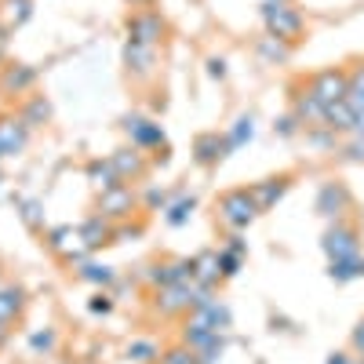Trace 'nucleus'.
Returning <instances> with one entry per match:
<instances>
[{
  "label": "nucleus",
  "instance_id": "obj_14",
  "mask_svg": "<svg viewBox=\"0 0 364 364\" xmlns=\"http://www.w3.org/2000/svg\"><path fill=\"white\" fill-rule=\"evenodd\" d=\"M124 132L132 135V142L135 146H164V132H161V124H154V120H146V117H128L124 120Z\"/></svg>",
  "mask_w": 364,
  "mask_h": 364
},
{
  "label": "nucleus",
  "instance_id": "obj_22",
  "mask_svg": "<svg viewBox=\"0 0 364 364\" xmlns=\"http://www.w3.org/2000/svg\"><path fill=\"white\" fill-rule=\"evenodd\" d=\"M22 306H26V295H22V288H0V321L4 324H11L18 314H22Z\"/></svg>",
  "mask_w": 364,
  "mask_h": 364
},
{
  "label": "nucleus",
  "instance_id": "obj_35",
  "mask_svg": "<svg viewBox=\"0 0 364 364\" xmlns=\"http://www.w3.org/2000/svg\"><path fill=\"white\" fill-rule=\"evenodd\" d=\"M240 252H233V248H226V252H219V269H223V277H237V269H240Z\"/></svg>",
  "mask_w": 364,
  "mask_h": 364
},
{
  "label": "nucleus",
  "instance_id": "obj_32",
  "mask_svg": "<svg viewBox=\"0 0 364 364\" xmlns=\"http://www.w3.org/2000/svg\"><path fill=\"white\" fill-rule=\"evenodd\" d=\"M128 357L139 360V364H149V360L161 357V350H157V343H149V339H135V343L128 346Z\"/></svg>",
  "mask_w": 364,
  "mask_h": 364
},
{
  "label": "nucleus",
  "instance_id": "obj_1",
  "mask_svg": "<svg viewBox=\"0 0 364 364\" xmlns=\"http://www.w3.org/2000/svg\"><path fill=\"white\" fill-rule=\"evenodd\" d=\"M262 22L269 29V37H277L284 44H295V41H302V33H306L302 15L295 8H288L284 0H269V4H262Z\"/></svg>",
  "mask_w": 364,
  "mask_h": 364
},
{
  "label": "nucleus",
  "instance_id": "obj_42",
  "mask_svg": "<svg viewBox=\"0 0 364 364\" xmlns=\"http://www.w3.org/2000/svg\"><path fill=\"white\" fill-rule=\"evenodd\" d=\"M350 343H353V350H357V353H364V321L353 328V339H350Z\"/></svg>",
  "mask_w": 364,
  "mask_h": 364
},
{
  "label": "nucleus",
  "instance_id": "obj_33",
  "mask_svg": "<svg viewBox=\"0 0 364 364\" xmlns=\"http://www.w3.org/2000/svg\"><path fill=\"white\" fill-rule=\"evenodd\" d=\"M193 208H197V200L193 197H182V200H175L171 208H168V223L171 226H182L190 215H193Z\"/></svg>",
  "mask_w": 364,
  "mask_h": 364
},
{
  "label": "nucleus",
  "instance_id": "obj_23",
  "mask_svg": "<svg viewBox=\"0 0 364 364\" xmlns=\"http://www.w3.org/2000/svg\"><path fill=\"white\" fill-rule=\"evenodd\" d=\"M87 178H91V186H95L99 193H106V190H113V186H117V182H120L109 161H91V164H87Z\"/></svg>",
  "mask_w": 364,
  "mask_h": 364
},
{
  "label": "nucleus",
  "instance_id": "obj_31",
  "mask_svg": "<svg viewBox=\"0 0 364 364\" xmlns=\"http://www.w3.org/2000/svg\"><path fill=\"white\" fill-rule=\"evenodd\" d=\"M252 135H255V120L252 117H240L237 124H233V132L226 135V142H230V149H237V146H245Z\"/></svg>",
  "mask_w": 364,
  "mask_h": 364
},
{
  "label": "nucleus",
  "instance_id": "obj_10",
  "mask_svg": "<svg viewBox=\"0 0 364 364\" xmlns=\"http://www.w3.org/2000/svg\"><path fill=\"white\" fill-rule=\"evenodd\" d=\"M223 336V331H215V328H211V321L204 317V310H193V317L186 321V328H182V343H186L190 350H204L208 343H215Z\"/></svg>",
  "mask_w": 364,
  "mask_h": 364
},
{
  "label": "nucleus",
  "instance_id": "obj_26",
  "mask_svg": "<svg viewBox=\"0 0 364 364\" xmlns=\"http://www.w3.org/2000/svg\"><path fill=\"white\" fill-rule=\"evenodd\" d=\"M77 277L87 281V284H109V281H113V269H109V266H99V262H80Z\"/></svg>",
  "mask_w": 364,
  "mask_h": 364
},
{
  "label": "nucleus",
  "instance_id": "obj_30",
  "mask_svg": "<svg viewBox=\"0 0 364 364\" xmlns=\"http://www.w3.org/2000/svg\"><path fill=\"white\" fill-rule=\"evenodd\" d=\"M157 364H200V360H197V350H190L186 343H182V346L164 350V353L157 357Z\"/></svg>",
  "mask_w": 364,
  "mask_h": 364
},
{
  "label": "nucleus",
  "instance_id": "obj_8",
  "mask_svg": "<svg viewBox=\"0 0 364 364\" xmlns=\"http://www.w3.org/2000/svg\"><path fill=\"white\" fill-rule=\"evenodd\" d=\"M157 288H168V284H190L193 281V259H175V262H157L154 269L146 273Z\"/></svg>",
  "mask_w": 364,
  "mask_h": 364
},
{
  "label": "nucleus",
  "instance_id": "obj_37",
  "mask_svg": "<svg viewBox=\"0 0 364 364\" xmlns=\"http://www.w3.org/2000/svg\"><path fill=\"white\" fill-rule=\"evenodd\" d=\"M223 350H226V339L219 336L215 343H208V346H204V350L197 353V360H200V364H215V360L223 357Z\"/></svg>",
  "mask_w": 364,
  "mask_h": 364
},
{
  "label": "nucleus",
  "instance_id": "obj_19",
  "mask_svg": "<svg viewBox=\"0 0 364 364\" xmlns=\"http://www.w3.org/2000/svg\"><path fill=\"white\" fill-rule=\"evenodd\" d=\"M219 277H223V269H219V252L208 248V252L193 255V281H197V284H208V288H211Z\"/></svg>",
  "mask_w": 364,
  "mask_h": 364
},
{
  "label": "nucleus",
  "instance_id": "obj_20",
  "mask_svg": "<svg viewBox=\"0 0 364 364\" xmlns=\"http://www.w3.org/2000/svg\"><path fill=\"white\" fill-rule=\"evenodd\" d=\"M109 164H113V171H117V178H120V182L139 178V175L146 171L142 157H139V154H132V149H117V154L109 157Z\"/></svg>",
  "mask_w": 364,
  "mask_h": 364
},
{
  "label": "nucleus",
  "instance_id": "obj_44",
  "mask_svg": "<svg viewBox=\"0 0 364 364\" xmlns=\"http://www.w3.org/2000/svg\"><path fill=\"white\" fill-rule=\"evenodd\" d=\"M328 364H353V360H350V353H331Z\"/></svg>",
  "mask_w": 364,
  "mask_h": 364
},
{
  "label": "nucleus",
  "instance_id": "obj_39",
  "mask_svg": "<svg viewBox=\"0 0 364 364\" xmlns=\"http://www.w3.org/2000/svg\"><path fill=\"white\" fill-rule=\"evenodd\" d=\"M146 204H149V208H164V204H168V193H164V190H149V193H146Z\"/></svg>",
  "mask_w": 364,
  "mask_h": 364
},
{
  "label": "nucleus",
  "instance_id": "obj_45",
  "mask_svg": "<svg viewBox=\"0 0 364 364\" xmlns=\"http://www.w3.org/2000/svg\"><path fill=\"white\" fill-rule=\"evenodd\" d=\"M8 336H11V328H8L4 321H0V346H4V343H8Z\"/></svg>",
  "mask_w": 364,
  "mask_h": 364
},
{
  "label": "nucleus",
  "instance_id": "obj_5",
  "mask_svg": "<svg viewBox=\"0 0 364 364\" xmlns=\"http://www.w3.org/2000/svg\"><path fill=\"white\" fill-rule=\"evenodd\" d=\"M132 208H135V193L128 182H117L113 190L99 193V215L102 219H128Z\"/></svg>",
  "mask_w": 364,
  "mask_h": 364
},
{
  "label": "nucleus",
  "instance_id": "obj_38",
  "mask_svg": "<svg viewBox=\"0 0 364 364\" xmlns=\"http://www.w3.org/2000/svg\"><path fill=\"white\" fill-rule=\"evenodd\" d=\"M109 310H113L109 295H95V299H91V314H109Z\"/></svg>",
  "mask_w": 364,
  "mask_h": 364
},
{
  "label": "nucleus",
  "instance_id": "obj_29",
  "mask_svg": "<svg viewBox=\"0 0 364 364\" xmlns=\"http://www.w3.org/2000/svg\"><path fill=\"white\" fill-rule=\"evenodd\" d=\"M259 55L266 58V63H284V58H288V44L277 41V37H262L259 41Z\"/></svg>",
  "mask_w": 364,
  "mask_h": 364
},
{
  "label": "nucleus",
  "instance_id": "obj_40",
  "mask_svg": "<svg viewBox=\"0 0 364 364\" xmlns=\"http://www.w3.org/2000/svg\"><path fill=\"white\" fill-rule=\"evenodd\" d=\"M295 124H299V120H295V113H291V117L277 120V132H281V135H295Z\"/></svg>",
  "mask_w": 364,
  "mask_h": 364
},
{
  "label": "nucleus",
  "instance_id": "obj_46",
  "mask_svg": "<svg viewBox=\"0 0 364 364\" xmlns=\"http://www.w3.org/2000/svg\"><path fill=\"white\" fill-rule=\"evenodd\" d=\"M132 4H149V0H132Z\"/></svg>",
  "mask_w": 364,
  "mask_h": 364
},
{
  "label": "nucleus",
  "instance_id": "obj_43",
  "mask_svg": "<svg viewBox=\"0 0 364 364\" xmlns=\"http://www.w3.org/2000/svg\"><path fill=\"white\" fill-rule=\"evenodd\" d=\"M208 73H211V77H226V63H223V58H211V63H208Z\"/></svg>",
  "mask_w": 364,
  "mask_h": 364
},
{
  "label": "nucleus",
  "instance_id": "obj_41",
  "mask_svg": "<svg viewBox=\"0 0 364 364\" xmlns=\"http://www.w3.org/2000/svg\"><path fill=\"white\" fill-rule=\"evenodd\" d=\"M350 157H353V161H364V135H357V139L350 142Z\"/></svg>",
  "mask_w": 364,
  "mask_h": 364
},
{
  "label": "nucleus",
  "instance_id": "obj_15",
  "mask_svg": "<svg viewBox=\"0 0 364 364\" xmlns=\"http://www.w3.org/2000/svg\"><path fill=\"white\" fill-rule=\"evenodd\" d=\"M124 63H128V70H135L139 77L154 73V63H157V48H154V44H139V41H128V48H124Z\"/></svg>",
  "mask_w": 364,
  "mask_h": 364
},
{
  "label": "nucleus",
  "instance_id": "obj_13",
  "mask_svg": "<svg viewBox=\"0 0 364 364\" xmlns=\"http://www.w3.org/2000/svg\"><path fill=\"white\" fill-rule=\"evenodd\" d=\"M226 154H230V142H226L219 132H204V135H197V142H193V157H197V164H204V168L219 164Z\"/></svg>",
  "mask_w": 364,
  "mask_h": 364
},
{
  "label": "nucleus",
  "instance_id": "obj_16",
  "mask_svg": "<svg viewBox=\"0 0 364 364\" xmlns=\"http://www.w3.org/2000/svg\"><path fill=\"white\" fill-rule=\"evenodd\" d=\"M284 193H288V175H277V178H262V182H255V186H252V197H255L259 211L273 208V204H277Z\"/></svg>",
  "mask_w": 364,
  "mask_h": 364
},
{
  "label": "nucleus",
  "instance_id": "obj_34",
  "mask_svg": "<svg viewBox=\"0 0 364 364\" xmlns=\"http://www.w3.org/2000/svg\"><path fill=\"white\" fill-rule=\"evenodd\" d=\"M55 343H58L55 328H44V331H33V336H29V350H37V353H51Z\"/></svg>",
  "mask_w": 364,
  "mask_h": 364
},
{
  "label": "nucleus",
  "instance_id": "obj_27",
  "mask_svg": "<svg viewBox=\"0 0 364 364\" xmlns=\"http://www.w3.org/2000/svg\"><path fill=\"white\" fill-rule=\"evenodd\" d=\"M4 8H8V11L0 15V22H4V29H15V26H22V22L29 18V0H8Z\"/></svg>",
  "mask_w": 364,
  "mask_h": 364
},
{
  "label": "nucleus",
  "instance_id": "obj_2",
  "mask_svg": "<svg viewBox=\"0 0 364 364\" xmlns=\"http://www.w3.org/2000/svg\"><path fill=\"white\" fill-rule=\"evenodd\" d=\"M215 208H219V223L230 230H245L259 215V204H255L252 190H226Z\"/></svg>",
  "mask_w": 364,
  "mask_h": 364
},
{
  "label": "nucleus",
  "instance_id": "obj_3",
  "mask_svg": "<svg viewBox=\"0 0 364 364\" xmlns=\"http://www.w3.org/2000/svg\"><path fill=\"white\" fill-rule=\"evenodd\" d=\"M310 95L321 102V106H331V102H343L346 91H350V73L343 70H321L310 77Z\"/></svg>",
  "mask_w": 364,
  "mask_h": 364
},
{
  "label": "nucleus",
  "instance_id": "obj_17",
  "mask_svg": "<svg viewBox=\"0 0 364 364\" xmlns=\"http://www.w3.org/2000/svg\"><path fill=\"white\" fill-rule=\"evenodd\" d=\"M80 240H84L87 252H95V248H102V245H109V240H113V226L102 215H95V219H87L80 226Z\"/></svg>",
  "mask_w": 364,
  "mask_h": 364
},
{
  "label": "nucleus",
  "instance_id": "obj_7",
  "mask_svg": "<svg viewBox=\"0 0 364 364\" xmlns=\"http://www.w3.org/2000/svg\"><path fill=\"white\" fill-rule=\"evenodd\" d=\"M164 37V18L157 11H139L128 18V41H139V44H154Z\"/></svg>",
  "mask_w": 364,
  "mask_h": 364
},
{
  "label": "nucleus",
  "instance_id": "obj_25",
  "mask_svg": "<svg viewBox=\"0 0 364 364\" xmlns=\"http://www.w3.org/2000/svg\"><path fill=\"white\" fill-rule=\"evenodd\" d=\"M18 117L26 120V124H29V128H37V124H44V120L51 117V106H48V102H44L41 95H33V99H29V102H26V109H22Z\"/></svg>",
  "mask_w": 364,
  "mask_h": 364
},
{
  "label": "nucleus",
  "instance_id": "obj_28",
  "mask_svg": "<svg viewBox=\"0 0 364 364\" xmlns=\"http://www.w3.org/2000/svg\"><path fill=\"white\" fill-rule=\"evenodd\" d=\"M346 102L353 106V113H364V66L350 73V91H346Z\"/></svg>",
  "mask_w": 364,
  "mask_h": 364
},
{
  "label": "nucleus",
  "instance_id": "obj_24",
  "mask_svg": "<svg viewBox=\"0 0 364 364\" xmlns=\"http://www.w3.org/2000/svg\"><path fill=\"white\" fill-rule=\"evenodd\" d=\"M295 120H306V124H324V106L310 95V91L295 99Z\"/></svg>",
  "mask_w": 364,
  "mask_h": 364
},
{
  "label": "nucleus",
  "instance_id": "obj_9",
  "mask_svg": "<svg viewBox=\"0 0 364 364\" xmlns=\"http://www.w3.org/2000/svg\"><path fill=\"white\" fill-rule=\"evenodd\" d=\"M26 135H29V124H26L22 117H15V113H4V117H0V154H4V157L22 154Z\"/></svg>",
  "mask_w": 364,
  "mask_h": 364
},
{
  "label": "nucleus",
  "instance_id": "obj_4",
  "mask_svg": "<svg viewBox=\"0 0 364 364\" xmlns=\"http://www.w3.org/2000/svg\"><path fill=\"white\" fill-rule=\"evenodd\" d=\"M324 252H328V259L336 262V259H350V255H360V240H357V226H350V223H336V226H328V233H324Z\"/></svg>",
  "mask_w": 364,
  "mask_h": 364
},
{
  "label": "nucleus",
  "instance_id": "obj_12",
  "mask_svg": "<svg viewBox=\"0 0 364 364\" xmlns=\"http://www.w3.org/2000/svg\"><path fill=\"white\" fill-rule=\"evenodd\" d=\"M33 84H37V70L33 66L11 63V66L0 70V91H4V95H26Z\"/></svg>",
  "mask_w": 364,
  "mask_h": 364
},
{
  "label": "nucleus",
  "instance_id": "obj_18",
  "mask_svg": "<svg viewBox=\"0 0 364 364\" xmlns=\"http://www.w3.org/2000/svg\"><path fill=\"white\" fill-rule=\"evenodd\" d=\"M353 124H357V113H353V106L346 99L324 106V128H331V132H353Z\"/></svg>",
  "mask_w": 364,
  "mask_h": 364
},
{
  "label": "nucleus",
  "instance_id": "obj_47",
  "mask_svg": "<svg viewBox=\"0 0 364 364\" xmlns=\"http://www.w3.org/2000/svg\"><path fill=\"white\" fill-rule=\"evenodd\" d=\"M0 161H4V154H0Z\"/></svg>",
  "mask_w": 364,
  "mask_h": 364
},
{
  "label": "nucleus",
  "instance_id": "obj_11",
  "mask_svg": "<svg viewBox=\"0 0 364 364\" xmlns=\"http://www.w3.org/2000/svg\"><path fill=\"white\" fill-rule=\"evenodd\" d=\"M350 208V190L343 186V182H324L321 193H317V211L324 219H339L343 211Z\"/></svg>",
  "mask_w": 364,
  "mask_h": 364
},
{
  "label": "nucleus",
  "instance_id": "obj_36",
  "mask_svg": "<svg viewBox=\"0 0 364 364\" xmlns=\"http://www.w3.org/2000/svg\"><path fill=\"white\" fill-rule=\"evenodd\" d=\"M22 219H26V226H29V230H41V223H44L41 204H37V200H22Z\"/></svg>",
  "mask_w": 364,
  "mask_h": 364
},
{
  "label": "nucleus",
  "instance_id": "obj_21",
  "mask_svg": "<svg viewBox=\"0 0 364 364\" xmlns=\"http://www.w3.org/2000/svg\"><path fill=\"white\" fill-rule=\"evenodd\" d=\"M328 273H331V281H339V284H346V281H357V277H364V259H360V255L336 259V262L328 266Z\"/></svg>",
  "mask_w": 364,
  "mask_h": 364
},
{
  "label": "nucleus",
  "instance_id": "obj_6",
  "mask_svg": "<svg viewBox=\"0 0 364 364\" xmlns=\"http://www.w3.org/2000/svg\"><path fill=\"white\" fill-rule=\"evenodd\" d=\"M197 306V291H193V281L190 284H168L157 291V310L164 317H175L182 310H193Z\"/></svg>",
  "mask_w": 364,
  "mask_h": 364
}]
</instances>
